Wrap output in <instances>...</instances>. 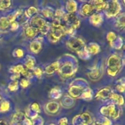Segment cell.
<instances>
[{
  "mask_svg": "<svg viewBox=\"0 0 125 125\" xmlns=\"http://www.w3.org/2000/svg\"><path fill=\"white\" fill-rule=\"evenodd\" d=\"M110 99L113 101L114 103L116 104L117 105L121 106V105L123 104L124 103L123 98L122 96H121L120 95H118V94L112 93Z\"/></svg>",
  "mask_w": 125,
  "mask_h": 125,
  "instance_id": "cell-18",
  "label": "cell"
},
{
  "mask_svg": "<svg viewBox=\"0 0 125 125\" xmlns=\"http://www.w3.org/2000/svg\"><path fill=\"white\" fill-rule=\"evenodd\" d=\"M60 73L62 76L64 77H69L72 75L74 73V68L72 65L69 63H66V64L63 65L61 68H59Z\"/></svg>",
  "mask_w": 125,
  "mask_h": 125,
  "instance_id": "cell-8",
  "label": "cell"
},
{
  "mask_svg": "<svg viewBox=\"0 0 125 125\" xmlns=\"http://www.w3.org/2000/svg\"><path fill=\"white\" fill-rule=\"evenodd\" d=\"M100 112L103 115L112 119H116L118 118L120 114V111L116 108L114 104H112L107 106H104L100 109Z\"/></svg>",
  "mask_w": 125,
  "mask_h": 125,
  "instance_id": "cell-4",
  "label": "cell"
},
{
  "mask_svg": "<svg viewBox=\"0 0 125 125\" xmlns=\"http://www.w3.org/2000/svg\"><path fill=\"white\" fill-rule=\"evenodd\" d=\"M50 125H54V124H51Z\"/></svg>",
  "mask_w": 125,
  "mask_h": 125,
  "instance_id": "cell-46",
  "label": "cell"
},
{
  "mask_svg": "<svg viewBox=\"0 0 125 125\" xmlns=\"http://www.w3.org/2000/svg\"><path fill=\"white\" fill-rule=\"evenodd\" d=\"M25 119V115L22 112H17L13 115L12 117V122L13 123H20L24 120Z\"/></svg>",
  "mask_w": 125,
  "mask_h": 125,
  "instance_id": "cell-20",
  "label": "cell"
},
{
  "mask_svg": "<svg viewBox=\"0 0 125 125\" xmlns=\"http://www.w3.org/2000/svg\"><path fill=\"white\" fill-rule=\"evenodd\" d=\"M88 76L91 80L96 81L98 80L102 76V72L99 68H94L92 70L91 72L88 73Z\"/></svg>",
  "mask_w": 125,
  "mask_h": 125,
  "instance_id": "cell-13",
  "label": "cell"
},
{
  "mask_svg": "<svg viewBox=\"0 0 125 125\" xmlns=\"http://www.w3.org/2000/svg\"><path fill=\"white\" fill-rule=\"evenodd\" d=\"M88 51L91 54H96L99 52V46L96 43H90L88 48Z\"/></svg>",
  "mask_w": 125,
  "mask_h": 125,
  "instance_id": "cell-21",
  "label": "cell"
},
{
  "mask_svg": "<svg viewBox=\"0 0 125 125\" xmlns=\"http://www.w3.org/2000/svg\"><path fill=\"white\" fill-rule=\"evenodd\" d=\"M12 2L9 0H2L0 1V10L9 9L11 6Z\"/></svg>",
  "mask_w": 125,
  "mask_h": 125,
  "instance_id": "cell-24",
  "label": "cell"
},
{
  "mask_svg": "<svg viewBox=\"0 0 125 125\" xmlns=\"http://www.w3.org/2000/svg\"><path fill=\"white\" fill-rule=\"evenodd\" d=\"M25 65L28 69H34V65H35V61L34 58L31 56H27V61L25 63Z\"/></svg>",
  "mask_w": 125,
  "mask_h": 125,
  "instance_id": "cell-23",
  "label": "cell"
},
{
  "mask_svg": "<svg viewBox=\"0 0 125 125\" xmlns=\"http://www.w3.org/2000/svg\"><path fill=\"white\" fill-rule=\"evenodd\" d=\"M21 74L24 77H25L26 78H31L32 77V74L30 72H28L26 69L24 68L23 70L21 72Z\"/></svg>",
  "mask_w": 125,
  "mask_h": 125,
  "instance_id": "cell-32",
  "label": "cell"
},
{
  "mask_svg": "<svg viewBox=\"0 0 125 125\" xmlns=\"http://www.w3.org/2000/svg\"><path fill=\"white\" fill-rule=\"evenodd\" d=\"M62 18L66 24H67L69 28H72L74 30L77 29L79 26L80 21L74 13H69L67 14H64Z\"/></svg>",
  "mask_w": 125,
  "mask_h": 125,
  "instance_id": "cell-6",
  "label": "cell"
},
{
  "mask_svg": "<svg viewBox=\"0 0 125 125\" xmlns=\"http://www.w3.org/2000/svg\"><path fill=\"white\" fill-rule=\"evenodd\" d=\"M67 45L71 50L77 52L78 54L83 53L86 49L83 41L78 38H72L67 42Z\"/></svg>",
  "mask_w": 125,
  "mask_h": 125,
  "instance_id": "cell-3",
  "label": "cell"
},
{
  "mask_svg": "<svg viewBox=\"0 0 125 125\" xmlns=\"http://www.w3.org/2000/svg\"><path fill=\"white\" fill-rule=\"evenodd\" d=\"M102 16L99 13H94L91 15L90 22L93 25L99 26L102 22Z\"/></svg>",
  "mask_w": 125,
  "mask_h": 125,
  "instance_id": "cell-14",
  "label": "cell"
},
{
  "mask_svg": "<svg viewBox=\"0 0 125 125\" xmlns=\"http://www.w3.org/2000/svg\"><path fill=\"white\" fill-rule=\"evenodd\" d=\"M20 85H21V86L22 87L26 88L29 85V81H28V79L24 78V79H22V80H21Z\"/></svg>",
  "mask_w": 125,
  "mask_h": 125,
  "instance_id": "cell-35",
  "label": "cell"
},
{
  "mask_svg": "<svg viewBox=\"0 0 125 125\" xmlns=\"http://www.w3.org/2000/svg\"><path fill=\"white\" fill-rule=\"evenodd\" d=\"M37 12H38V10H37V9L36 7H30L26 10L25 14L27 17H31L34 15V14H36L37 13Z\"/></svg>",
  "mask_w": 125,
  "mask_h": 125,
  "instance_id": "cell-26",
  "label": "cell"
},
{
  "mask_svg": "<svg viewBox=\"0 0 125 125\" xmlns=\"http://www.w3.org/2000/svg\"><path fill=\"white\" fill-rule=\"evenodd\" d=\"M25 35H26L27 37L32 39V38H34V37L36 36L37 34H38V31L34 28L29 26L25 30Z\"/></svg>",
  "mask_w": 125,
  "mask_h": 125,
  "instance_id": "cell-16",
  "label": "cell"
},
{
  "mask_svg": "<svg viewBox=\"0 0 125 125\" xmlns=\"http://www.w3.org/2000/svg\"><path fill=\"white\" fill-rule=\"evenodd\" d=\"M29 26L38 30V33L41 35L47 34L50 29V27L45 20L39 16H34L31 18Z\"/></svg>",
  "mask_w": 125,
  "mask_h": 125,
  "instance_id": "cell-2",
  "label": "cell"
},
{
  "mask_svg": "<svg viewBox=\"0 0 125 125\" xmlns=\"http://www.w3.org/2000/svg\"><path fill=\"white\" fill-rule=\"evenodd\" d=\"M10 22L7 18L6 17H2L0 18V29L2 30L7 29L10 25Z\"/></svg>",
  "mask_w": 125,
  "mask_h": 125,
  "instance_id": "cell-22",
  "label": "cell"
},
{
  "mask_svg": "<svg viewBox=\"0 0 125 125\" xmlns=\"http://www.w3.org/2000/svg\"><path fill=\"white\" fill-rule=\"evenodd\" d=\"M33 73H34V75H36V76L40 77V76L42 74V70L40 68H36L35 69H34Z\"/></svg>",
  "mask_w": 125,
  "mask_h": 125,
  "instance_id": "cell-34",
  "label": "cell"
},
{
  "mask_svg": "<svg viewBox=\"0 0 125 125\" xmlns=\"http://www.w3.org/2000/svg\"><path fill=\"white\" fill-rule=\"evenodd\" d=\"M43 15L47 18H52L53 16V13L51 10L49 9H44L42 11Z\"/></svg>",
  "mask_w": 125,
  "mask_h": 125,
  "instance_id": "cell-30",
  "label": "cell"
},
{
  "mask_svg": "<svg viewBox=\"0 0 125 125\" xmlns=\"http://www.w3.org/2000/svg\"><path fill=\"white\" fill-rule=\"evenodd\" d=\"M92 125H102V124L100 123H99V122H94V123H93Z\"/></svg>",
  "mask_w": 125,
  "mask_h": 125,
  "instance_id": "cell-44",
  "label": "cell"
},
{
  "mask_svg": "<svg viewBox=\"0 0 125 125\" xmlns=\"http://www.w3.org/2000/svg\"><path fill=\"white\" fill-rule=\"evenodd\" d=\"M31 108L32 111L37 112V113H39L40 112V106H39V104L37 103H34L32 104L31 106Z\"/></svg>",
  "mask_w": 125,
  "mask_h": 125,
  "instance_id": "cell-31",
  "label": "cell"
},
{
  "mask_svg": "<svg viewBox=\"0 0 125 125\" xmlns=\"http://www.w3.org/2000/svg\"><path fill=\"white\" fill-rule=\"evenodd\" d=\"M11 26L12 30H16L18 28V23L15 21L11 23Z\"/></svg>",
  "mask_w": 125,
  "mask_h": 125,
  "instance_id": "cell-39",
  "label": "cell"
},
{
  "mask_svg": "<svg viewBox=\"0 0 125 125\" xmlns=\"http://www.w3.org/2000/svg\"><path fill=\"white\" fill-rule=\"evenodd\" d=\"M112 91L109 87H104L100 89L96 95V98L102 100H106L110 98Z\"/></svg>",
  "mask_w": 125,
  "mask_h": 125,
  "instance_id": "cell-7",
  "label": "cell"
},
{
  "mask_svg": "<svg viewBox=\"0 0 125 125\" xmlns=\"http://www.w3.org/2000/svg\"><path fill=\"white\" fill-rule=\"evenodd\" d=\"M122 68L121 59L117 55L113 54L107 61V73L111 76H116Z\"/></svg>",
  "mask_w": 125,
  "mask_h": 125,
  "instance_id": "cell-1",
  "label": "cell"
},
{
  "mask_svg": "<svg viewBox=\"0 0 125 125\" xmlns=\"http://www.w3.org/2000/svg\"><path fill=\"white\" fill-rule=\"evenodd\" d=\"M115 37H116V36H115V33L113 32H110L109 34V35H108V40H109L110 42H113L114 40H115Z\"/></svg>",
  "mask_w": 125,
  "mask_h": 125,
  "instance_id": "cell-38",
  "label": "cell"
},
{
  "mask_svg": "<svg viewBox=\"0 0 125 125\" xmlns=\"http://www.w3.org/2000/svg\"><path fill=\"white\" fill-rule=\"evenodd\" d=\"M85 89L83 87L78 86V85H73L69 89V94L72 97L78 98L82 96L83 93L84 92Z\"/></svg>",
  "mask_w": 125,
  "mask_h": 125,
  "instance_id": "cell-9",
  "label": "cell"
},
{
  "mask_svg": "<svg viewBox=\"0 0 125 125\" xmlns=\"http://www.w3.org/2000/svg\"><path fill=\"white\" fill-rule=\"evenodd\" d=\"M20 78V74H13V76L11 77V79L13 81H17V79Z\"/></svg>",
  "mask_w": 125,
  "mask_h": 125,
  "instance_id": "cell-41",
  "label": "cell"
},
{
  "mask_svg": "<svg viewBox=\"0 0 125 125\" xmlns=\"http://www.w3.org/2000/svg\"><path fill=\"white\" fill-rule=\"evenodd\" d=\"M58 125H67V119L66 118H62L59 121Z\"/></svg>",
  "mask_w": 125,
  "mask_h": 125,
  "instance_id": "cell-40",
  "label": "cell"
},
{
  "mask_svg": "<svg viewBox=\"0 0 125 125\" xmlns=\"http://www.w3.org/2000/svg\"><path fill=\"white\" fill-rule=\"evenodd\" d=\"M0 125H8V123L4 120H0Z\"/></svg>",
  "mask_w": 125,
  "mask_h": 125,
  "instance_id": "cell-43",
  "label": "cell"
},
{
  "mask_svg": "<svg viewBox=\"0 0 125 125\" xmlns=\"http://www.w3.org/2000/svg\"><path fill=\"white\" fill-rule=\"evenodd\" d=\"M8 88L11 91H15L18 88V82L17 81H13L12 83H10L8 86Z\"/></svg>",
  "mask_w": 125,
  "mask_h": 125,
  "instance_id": "cell-28",
  "label": "cell"
},
{
  "mask_svg": "<svg viewBox=\"0 0 125 125\" xmlns=\"http://www.w3.org/2000/svg\"><path fill=\"white\" fill-rule=\"evenodd\" d=\"M121 6L118 1H112L107 2V6L105 9L106 15L109 17H115L120 13L121 10Z\"/></svg>",
  "mask_w": 125,
  "mask_h": 125,
  "instance_id": "cell-5",
  "label": "cell"
},
{
  "mask_svg": "<svg viewBox=\"0 0 125 125\" xmlns=\"http://www.w3.org/2000/svg\"><path fill=\"white\" fill-rule=\"evenodd\" d=\"M23 69H24V67H23V65H18L14 66L12 68H11L10 70V72L13 74H20L23 70Z\"/></svg>",
  "mask_w": 125,
  "mask_h": 125,
  "instance_id": "cell-25",
  "label": "cell"
},
{
  "mask_svg": "<svg viewBox=\"0 0 125 125\" xmlns=\"http://www.w3.org/2000/svg\"><path fill=\"white\" fill-rule=\"evenodd\" d=\"M111 125V122H110V121L109 120L108 118H105L104 123H103L102 125Z\"/></svg>",
  "mask_w": 125,
  "mask_h": 125,
  "instance_id": "cell-42",
  "label": "cell"
},
{
  "mask_svg": "<svg viewBox=\"0 0 125 125\" xmlns=\"http://www.w3.org/2000/svg\"><path fill=\"white\" fill-rule=\"evenodd\" d=\"M10 109V104L7 101H4L0 106V112H6L8 111Z\"/></svg>",
  "mask_w": 125,
  "mask_h": 125,
  "instance_id": "cell-27",
  "label": "cell"
},
{
  "mask_svg": "<svg viewBox=\"0 0 125 125\" xmlns=\"http://www.w3.org/2000/svg\"><path fill=\"white\" fill-rule=\"evenodd\" d=\"M77 2L74 1H69L66 2V9L69 13H73L77 10Z\"/></svg>",
  "mask_w": 125,
  "mask_h": 125,
  "instance_id": "cell-17",
  "label": "cell"
},
{
  "mask_svg": "<svg viewBox=\"0 0 125 125\" xmlns=\"http://www.w3.org/2000/svg\"><path fill=\"white\" fill-rule=\"evenodd\" d=\"M31 51L34 54H38L41 51L42 45L39 40H35L32 42L30 44Z\"/></svg>",
  "mask_w": 125,
  "mask_h": 125,
  "instance_id": "cell-12",
  "label": "cell"
},
{
  "mask_svg": "<svg viewBox=\"0 0 125 125\" xmlns=\"http://www.w3.org/2000/svg\"><path fill=\"white\" fill-rule=\"evenodd\" d=\"M59 68H60V63L58 62H55L47 66L45 68V72L47 74H51L59 70Z\"/></svg>",
  "mask_w": 125,
  "mask_h": 125,
  "instance_id": "cell-15",
  "label": "cell"
},
{
  "mask_svg": "<svg viewBox=\"0 0 125 125\" xmlns=\"http://www.w3.org/2000/svg\"><path fill=\"white\" fill-rule=\"evenodd\" d=\"M91 94L90 92H88V91H86L84 92L83 93V94L82 95V98L85 99H88V98H91Z\"/></svg>",
  "mask_w": 125,
  "mask_h": 125,
  "instance_id": "cell-36",
  "label": "cell"
},
{
  "mask_svg": "<svg viewBox=\"0 0 125 125\" xmlns=\"http://www.w3.org/2000/svg\"><path fill=\"white\" fill-rule=\"evenodd\" d=\"M116 26L120 29H121V28H124L125 26V17H124L123 14L122 16L121 15L118 18L117 21H116Z\"/></svg>",
  "mask_w": 125,
  "mask_h": 125,
  "instance_id": "cell-29",
  "label": "cell"
},
{
  "mask_svg": "<svg viewBox=\"0 0 125 125\" xmlns=\"http://www.w3.org/2000/svg\"><path fill=\"white\" fill-rule=\"evenodd\" d=\"M1 95H0V100H1Z\"/></svg>",
  "mask_w": 125,
  "mask_h": 125,
  "instance_id": "cell-45",
  "label": "cell"
},
{
  "mask_svg": "<svg viewBox=\"0 0 125 125\" xmlns=\"http://www.w3.org/2000/svg\"><path fill=\"white\" fill-rule=\"evenodd\" d=\"M94 11L95 10H94V7L93 6V5L89 3L84 4L81 8V12H82V14L85 16L92 15Z\"/></svg>",
  "mask_w": 125,
  "mask_h": 125,
  "instance_id": "cell-10",
  "label": "cell"
},
{
  "mask_svg": "<svg viewBox=\"0 0 125 125\" xmlns=\"http://www.w3.org/2000/svg\"><path fill=\"white\" fill-rule=\"evenodd\" d=\"M14 54H15V56L17 57H22L23 56V50H21L20 48H18L14 51Z\"/></svg>",
  "mask_w": 125,
  "mask_h": 125,
  "instance_id": "cell-33",
  "label": "cell"
},
{
  "mask_svg": "<svg viewBox=\"0 0 125 125\" xmlns=\"http://www.w3.org/2000/svg\"><path fill=\"white\" fill-rule=\"evenodd\" d=\"M89 4L93 5L94 10L97 11L105 10L107 6V2L104 1H91L89 2Z\"/></svg>",
  "mask_w": 125,
  "mask_h": 125,
  "instance_id": "cell-11",
  "label": "cell"
},
{
  "mask_svg": "<svg viewBox=\"0 0 125 125\" xmlns=\"http://www.w3.org/2000/svg\"><path fill=\"white\" fill-rule=\"evenodd\" d=\"M48 107V110L51 113H56L59 109L58 104L56 102H50V103L47 104V108Z\"/></svg>",
  "mask_w": 125,
  "mask_h": 125,
  "instance_id": "cell-19",
  "label": "cell"
},
{
  "mask_svg": "<svg viewBox=\"0 0 125 125\" xmlns=\"http://www.w3.org/2000/svg\"><path fill=\"white\" fill-rule=\"evenodd\" d=\"M116 87L118 91L122 93L124 92V91H125V85H124V83H123V84H117Z\"/></svg>",
  "mask_w": 125,
  "mask_h": 125,
  "instance_id": "cell-37",
  "label": "cell"
}]
</instances>
